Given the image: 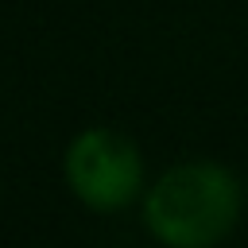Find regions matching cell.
I'll return each mask as SVG.
<instances>
[{
  "mask_svg": "<svg viewBox=\"0 0 248 248\" xmlns=\"http://www.w3.org/2000/svg\"><path fill=\"white\" fill-rule=\"evenodd\" d=\"M62 167L74 198L97 213L124 209L143 182V159L136 143L112 128H85L74 136Z\"/></svg>",
  "mask_w": 248,
  "mask_h": 248,
  "instance_id": "obj_2",
  "label": "cell"
},
{
  "mask_svg": "<svg viewBox=\"0 0 248 248\" xmlns=\"http://www.w3.org/2000/svg\"><path fill=\"white\" fill-rule=\"evenodd\" d=\"M240 213V186L217 163L170 167L143 198V221L155 240L170 248L217 244Z\"/></svg>",
  "mask_w": 248,
  "mask_h": 248,
  "instance_id": "obj_1",
  "label": "cell"
}]
</instances>
